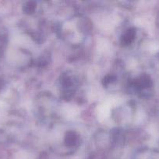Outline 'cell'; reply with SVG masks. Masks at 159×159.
<instances>
[{
  "mask_svg": "<svg viewBox=\"0 0 159 159\" xmlns=\"http://www.w3.org/2000/svg\"><path fill=\"white\" fill-rule=\"evenodd\" d=\"M136 35V31L133 28L128 29L126 32L124 33L121 38V42L123 45H128L132 43V40H134V37Z\"/></svg>",
  "mask_w": 159,
  "mask_h": 159,
  "instance_id": "cell-1",
  "label": "cell"
},
{
  "mask_svg": "<svg viewBox=\"0 0 159 159\" xmlns=\"http://www.w3.org/2000/svg\"><path fill=\"white\" fill-rule=\"evenodd\" d=\"M65 142L68 147H73L77 142V135L73 131H68L65 137Z\"/></svg>",
  "mask_w": 159,
  "mask_h": 159,
  "instance_id": "cell-2",
  "label": "cell"
},
{
  "mask_svg": "<svg viewBox=\"0 0 159 159\" xmlns=\"http://www.w3.org/2000/svg\"><path fill=\"white\" fill-rule=\"evenodd\" d=\"M36 9V3L34 2H27L23 6V10L26 14H31L34 12Z\"/></svg>",
  "mask_w": 159,
  "mask_h": 159,
  "instance_id": "cell-3",
  "label": "cell"
},
{
  "mask_svg": "<svg viewBox=\"0 0 159 159\" xmlns=\"http://www.w3.org/2000/svg\"><path fill=\"white\" fill-rule=\"evenodd\" d=\"M115 79H116V78H115V76L108 75L104 78L103 82H104V85H108V84H110V83H112V82H113L115 80Z\"/></svg>",
  "mask_w": 159,
  "mask_h": 159,
  "instance_id": "cell-4",
  "label": "cell"
},
{
  "mask_svg": "<svg viewBox=\"0 0 159 159\" xmlns=\"http://www.w3.org/2000/svg\"><path fill=\"white\" fill-rule=\"evenodd\" d=\"M62 84L65 87H69L71 85L72 82H71V79L68 77V76H65L62 79Z\"/></svg>",
  "mask_w": 159,
  "mask_h": 159,
  "instance_id": "cell-5",
  "label": "cell"
}]
</instances>
